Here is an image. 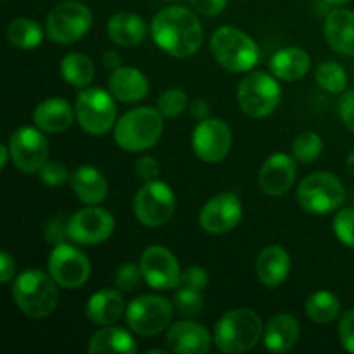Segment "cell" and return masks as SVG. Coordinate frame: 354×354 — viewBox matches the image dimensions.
<instances>
[{
    "label": "cell",
    "mask_w": 354,
    "mask_h": 354,
    "mask_svg": "<svg viewBox=\"0 0 354 354\" xmlns=\"http://www.w3.org/2000/svg\"><path fill=\"white\" fill-rule=\"evenodd\" d=\"M151 35L162 52L180 59L197 54L204 44V30L196 10L183 6H169L156 12Z\"/></svg>",
    "instance_id": "obj_1"
},
{
    "label": "cell",
    "mask_w": 354,
    "mask_h": 354,
    "mask_svg": "<svg viewBox=\"0 0 354 354\" xmlns=\"http://www.w3.org/2000/svg\"><path fill=\"white\" fill-rule=\"evenodd\" d=\"M59 283L48 272L28 268L12 282V299L23 315L35 320L50 317L59 304Z\"/></svg>",
    "instance_id": "obj_2"
},
{
    "label": "cell",
    "mask_w": 354,
    "mask_h": 354,
    "mask_svg": "<svg viewBox=\"0 0 354 354\" xmlns=\"http://www.w3.org/2000/svg\"><path fill=\"white\" fill-rule=\"evenodd\" d=\"M165 116L158 107L140 106L127 111L113 128L114 142L124 152H145L161 140Z\"/></svg>",
    "instance_id": "obj_3"
},
{
    "label": "cell",
    "mask_w": 354,
    "mask_h": 354,
    "mask_svg": "<svg viewBox=\"0 0 354 354\" xmlns=\"http://www.w3.org/2000/svg\"><path fill=\"white\" fill-rule=\"evenodd\" d=\"M263 322L254 310L235 308L218 318L213 342L218 351L241 354L256 348L263 337Z\"/></svg>",
    "instance_id": "obj_4"
},
{
    "label": "cell",
    "mask_w": 354,
    "mask_h": 354,
    "mask_svg": "<svg viewBox=\"0 0 354 354\" xmlns=\"http://www.w3.org/2000/svg\"><path fill=\"white\" fill-rule=\"evenodd\" d=\"M209 47L218 64L232 73H249L261 59L254 38L234 26L218 28L211 37Z\"/></svg>",
    "instance_id": "obj_5"
},
{
    "label": "cell",
    "mask_w": 354,
    "mask_h": 354,
    "mask_svg": "<svg viewBox=\"0 0 354 354\" xmlns=\"http://www.w3.org/2000/svg\"><path fill=\"white\" fill-rule=\"evenodd\" d=\"M76 121L85 133L104 137L118 121L116 99L109 90L100 86H86L76 97Z\"/></svg>",
    "instance_id": "obj_6"
},
{
    "label": "cell",
    "mask_w": 354,
    "mask_h": 354,
    "mask_svg": "<svg viewBox=\"0 0 354 354\" xmlns=\"http://www.w3.org/2000/svg\"><path fill=\"white\" fill-rule=\"evenodd\" d=\"M297 204L308 214H328L337 211L346 201V189L339 176L330 171H317L299 183Z\"/></svg>",
    "instance_id": "obj_7"
},
{
    "label": "cell",
    "mask_w": 354,
    "mask_h": 354,
    "mask_svg": "<svg viewBox=\"0 0 354 354\" xmlns=\"http://www.w3.org/2000/svg\"><path fill=\"white\" fill-rule=\"evenodd\" d=\"M277 76L265 71L248 73L237 88V102L242 113L252 120H263L279 107L282 88Z\"/></svg>",
    "instance_id": "obj_8"
},
{
    "label": "cell",
    "mask_w": 354,
    "mask_h": 354,
    "mask_svg": "<svg viewBox=\"0 0 354 354\" xmlns=\"http://www.w3.org/2000/svg\"><path fill=\"white\" fill-rule=\"evenodd\" d=\"M93 23L92 10L78 0L61 2L48 12L45 21V35L59 45H71L82 40Z\"/></svg>",
    "instance_id": "obj_9"
},
{
    "label": "cell",
    "mask_w": 354,
    "mask_h": 354,
    "mask_svg": "<svg viewBox=\"0 0 354 354\" xmlns=\"http://www.w3.org/2000/svg\"><path fill=\"white\" fill-rule=\"evenodd\" d=\"M171 301L156 294H144L127 306V325L131 332L142 337H152L169 327L175 315Z\"/></svg>",
    "instance_id": "obj_10"
},
{
    "label": "cell",
    "mask_w": 354,
    "mask_h": 354,
    "mask_svg": "<svg viewBox=\"0 0 354 354\" xmlns=\"http://www.w3.org/2000/svg\"><path fill=\"white\" fill-rule=\"evenodd\" d=\"M176 199L171 187L161 180L145 182L133 199V214L145 227H162L175 213Z\"/></svg>",
    "instance_id": "obj_11"
},
{
    "label": "cell",
    "mask_w": 354,
    "mask_h": 354,
    "mask_svg": "<svg viewBox=\"0 0 354 354\" xmlns=\"http://www.w3.org/2000/svg\"><path fill=\"white\" fill-rule=\"evenodd\" d=\"M47 270L52 279L59 283V287L78 289L88 282L92 265L82 249L64 241L52 248L50 254H48Z\"/></svg>",
    "instance_id": "obj_12"
},
{
    "label": "cell",
    "mask_w": 354,
    "mask_h": 354,
    "mask_svg": "<svg viewBox=\"0 0 354 354\" xmlns=\"http://www.w3.org/2000/svg\"><path fill=\"white\" fill-rule=\"evenodd\" d=\"M116 221L111 211L100 206H86L68 220V239L78 245H99L114 234Z\"/></svg>",
    "instance_id": "obj_13"
},
{
    "label": "cell",
    "mask_w": 354,
    "mask_h": 354,
    "mask_svg": "<svg viewBox=\"0 0 354 354\" xmlns=\"http://www.w3.org/2000/svg\"><path fill=\"white\" fill-rule=\"evenodd\" d=\"M44 133L37 127H21L10 135V161L19 171L33 175L48 161V142Z\"/></svg>",
    "instance_id": "obj_14"
},
{
    "label": "cell",
    "mask_w": 354,
    "mask_h": 354,
    "mask_svg": "<svg viewBox=\"0 0 354 354\" xmlns=\"http://www.w3.org/2000/svg\"><path fill=\"white\" fill-rule=\"evenodd\" d=\"M234 135L225 121L207 118L199 121L192 131V149L201 161L207 165H218L230 152Z\"/></svg>",
    "instance_id": "obj_15"
},
{
    "label": "cell",
    "mask_w": 354,
    "mask_h": 354,
    "mask_svg": "<svg viewBox=\"0 0 354 354\" xmlns=\"http://www.w3.org/2000/svg\"><path fill=\"white\" fill-rule=\"evenodd\" d=\"M144 282L156 290H171L182 283V270L178 259L162 245L145 249L138 261Z\"/></svg>",
    "instance_id": "obj_16"
},
{
    "label": "cell",
    "mask_w": 354,
    "mask_h": 354,
    "mask_svg": "<svg viewBox=\"0 0 354 354\" xmlns=\"http://www.w3.org/2000/svg\"><path fill=\"white\" fill-rule=\"evenodd\" d=\"M242 201L234 192H221L211 197L199 211V225L206 234L223 235L234 230L242 220Z\"/></svg>",
    "instance_id": "obj_17"
},
{
    "label": "cell",
    "mask_w": 354,
    "mask_h": 354,
    "mask_svg": "<svg viewBox=\"0 0 354 354\" xmlns=\"http://www.w3.org/2000/svg\"><path fill=\"white\" fill-rule=\"evenodd\" d=\"M294 156L286 154V152H277L272 154L258 173V185L266 196L280 197L292 189L296 182L297 166Z\"/></svg>",
    "instance_id": "obj_18"
},
{
    "label": "cell",
    "mask_w": 354,
    "mask_h": 354,
    "mask_svg": "<svg viewBox=\"0 0 354 354\" xmlns=\"http://www.w3.org/2000/svg\"><path fill=\"white\" fill-rule=\"evenodd\" d=\"M211 334L204 325L194 322V318H185L166 332V344L169 351L176 354H206L211 349Z\"/></svg>",
    "instance_id": "obj_19"
},
{
    "label": "cell",
    "mask_w": 354,
    "mask_h": 354,
    "mask_svg": "<svg viewBox=\"0 0 354 354\" xmlns=\"http://www.w3.org/2000/svg\"><path fill=\"white\" fill-rule=\"evenodd\" d=\"M107 90L113 97L124 104H137L151 92V82L144 71L133 66H121L114 69L107 82Z\"/></svg>",
    "instance_id": "obj_20"
},
{
    "label": "cell",
    "mask_w": 354,
    "mask_h": 354,
    "mask_svg": "<svg viewBox=\"0 0 354 354\" xmlns=\"http://www.w3.org/2000/svg\"><path fill=\"white\" fill-rule=\"evenodd\" d=\"M292 261L282 245H268L259 252L256 259V275L259 282L268 289L280 287L290 275Z\"/></svg>",
    "instance_id": "obj_21"
},
{
    "label": "cell",
    "mask_w": 354,
    "mask_h": 354,
    "mask_svg": "<svg viewBox=\"0 0 354 354\" xmlns=\"http://www.w3.org/2000/svg\"><path fill=\"white\" fill-rule=\"evenodd\" d=\"M299 335L301 327L296 317L289 313H277L266 322L263 342L270 353L283 354L297 344Z\"/></svg>",
    "instance_id": "obj_22"
},
{
    "label": "cell",
    "mask_w": 354,
    "mask_h": 354,
    "mask_svg": "<svg viewBox=\"0 0 354 354\" xmlns=\"http://www.w3.org/2000/svg\"><path fill=\"white\" fill-rule=\"evenodd\" d=\"M107 38L118 47H137L147 38V23L138 14L123 10L107 21Z\"/></svg>",
    "instance_id": "obj_23"
},
{
    "label": "cell",
    "mask_w": 354,
    "mask_h": 354,
    "mask_svg": "<svg viewBox=\"0 0 354 354\" xmlns=\"http://www.w3.org/2000/svg\"><path fill=\"white\" fill-rule=\"evenodd\" d=\"M71 189L75 196L86 206H99L100 203L107 199L109 194V183L102 171L95 166H80L71 173Z\"/></svg>",
    "instance_id": "obj_24"
},
{
    "label": "cell",
    "mask_w": 354,
    "mask_h": 354,
    "mask_svg": "<svg viewBox=\"0 0 354 354\" xmlns=\"http://www.w3.org/2000/svg\"><path fill=\"white\" fill-rule=\"evenodd\" d=\"M76 120L71 104L61 97H52L38 104L33 111L35 127L45 133H62Z\"/></svg>",
    "instance_id": "obj_25"
},
{
    "label": "cell",
    "mask_w": 354,
    "mask_h": 354,
    "mask_svg": "<svg viewBox=\"0 0 354 354\" xmlns=\"http://www.w3.org/2000/svg\"><path fill=\"white\" fill-rule=\"evenodd\" d=\"M327 44L335 52L354 57V12L348 9H334L327 14L324 26Z\"/></svg>",
    "instance_id": "obj_26"
},
{
    "label": "cell",
    "mask_w": 354,
    "mask_h": 354,
    "mask_svg": "<svg viewBox=\"0 0 354 354\" xmlns=\"http://www.w3.org/2000/svg\"><path fill=\"white\" fill-rule=\"evenodd\" d=\"M86 317L92 324L99 325V327H106V325H114L124 313H127V306H124V299L121 290L118 289H102L92 294L86 303Z\"/></svg>",
    "instance_id": "obj_27"
},
{
    "label": "cell",
    "mask_w": 354,
    "mask_h": 354,
    "mask_svg": "<svg viewBox=\"0 0 354 354\" xmlns=\"http://www.w3.org/2000/svg\"><path fill=\"white\" fill-rule=\"evenodd\" d=\"M311 69V57L301 47H283L272 55L270 71L283 82H297L304 78Z\"/></svg>",
    "instance_id": "obj_28"
},
{
    "label": "cell",
    "mask_w": 354,
    "mask_h": 354,
    "mask_svg": "<svg viewBox=\"0 0 354 354\" xmlns=\"http://www.w3.org/2000/svg\"><path fill=\"white\" fill-rule=\"evenodd\" d=\"M138 351L133 335L127 328L106 325L90 337V354H133Z\"/></svg>",
    "instance_id": "obj_29"
},
{
    "label": "cell",
    "mask_w": 354,
    "mask_h": 354,
    "mask_svg": "<svg viewBox=\"0 0 354 354\" xmlns=\"http://www.w3.org/2000/svg\"><path fill=\"white\" fill-rule=\"evenodd\" d=\"M6 37L12 47L19 50H31V48H37L47 35L38 21L31 17H16L7 24Z\"/></svg>",
    "instance_id": "obj_30"
},
{
    "label": "cell",
    "mask_w": 354,
    "mask_h": 354,
    "mask_svg": "<svg viewBox=\"0 0 354 354\" xmlns=\"http://www.w3.org/2000/svg\"><path fill=\"white\" fill-rule=\"evenodd\" d=\"M95 75L93 61L83 52H69L61 61V76L75 88H86Z\"/></svg>",
    "instance_id": "obj_31"
},
{
    "label": "cell",
    "mask_w": 354,
    "mask_h": 354,
    "mask_svg": "<svg viewBox=\"0 0 354 354\" xmlns=\"http://www.w3.org/2000/svg\"><path fill=\"white\" fill-rule=\"evenodd\" d=\"M308 318L318 325H328L341 313V301L330 290H317L304 304Z\"/></svg>",
    "instance_id": "obj_32"
},
{
    "label": "cell",
    "mask_w": 354,
    "mask_h": 354,
    "mask_svg": "<svg viewBox=\"0 0 354 354\" xmlns=\"http://www.w3.org/2000/svg\"><path fill=\"white\" fill-rule=\"evenodd\" d=\"M315 80L328 93H342L348 86V73L335 61H324L318 64Z\"/></svg>",
    "instance_id": "obj_33"
},
{
    "label": "cell",
    "mask_w": 354,
    "mask_h": 354,
    "mask_svg": "<svg viewBox=\"0 0 354 354\" xmlns=\"http://www.w3.org/2000/svg\"><path fill=\"white\" fill-rule=\"evenodd\" d=\"M290 151H292L294 159L297 162H301V165H313L315 161H318L322 152H324V140L315 131H303V133H299L294 138Z\"/></svg>",
    "instance_id": "obj_34"
},
{
    "label": "cell",
    "mask_w": 354,
    "mask_h": 354,
    "mask_svg": "<svg viewBox=\"0 0 354 354\" xmlns=\"http://www.w3.org/2000/svg\"><path fill=\"white\" fill-rule=\"evenodd\" d=\"M190 99L187 95V92L178 86H173V88H166L165 92H161V95L158 97V106L159 113L166 118V120H175L180 114L185 113L189 109Z\"/></svg>",
    "instance_id": "obj_35"
},
{
    "label": "cell",
    "mask_w": 354,
    "mask_h": 354,
    "mask_svg": "<svg viewBox=\"0 0 354 354\" xmlns=\"http://www.w3.org/2000/svg\"><path fill=\"white\" fill-rule=\"evenodd\" d=\"M173 306H175L176 313L183 318L199 317L204 310L203 294H201L199 290L189 289V287H182V289L175 294Z\"/></svg>",
    "instance_id": "obj_36"
},
{
    "label": "cell",
    "mask_w": 354,
    "mask_h": 354,
    "mask_svg": "<svg viewBox=\"0 0 354 354\" xmlns=\"http://www.w3.org/2000/svg\"><path fill=\"white\" fill-rule=\"evenodd\" d=\"M142 280H144V275H142L140 265H135V263L128 261L118 266L114 283H116V287L121 292H133L140 286Z\"/></svg>",
    "instance_id": "obj_37"
},
{
    "label": "cell",
    "mask_w": 354,
    "mask_h": 354,
    "mask_svg": "<svg viewBox=\"0 0 354 354\" xmlns=\"http://www.w3.org/2000/svg\"><path fill=\"white\" fill-rule=\"evenodd\" d=\"M334 232L342 244L354 249V207H344L335 214Z\"/></svg>",
    "instance_id": "obj_38"
},
{
    "label": "cell",
    "mask_w": 354,
    "mask_h": 354,
    "mask_svg": "<svg viewBox=\"0 0 354 354\" xmlns=\"http://www.w3.org/2000/svg\"><path fill=\"white\" fill-rule=\"evenodd\" d=\"M41 182L47 187H61L71 178V173L61 161H47L38 171Z\"/></svg>",
    "instance_id": "obj_39"
},
{
    "label": "cell",
    "mask_w": 354,
    "mask_h": 354,
    "mask_svg": "<svg viewBox=\"0 0 354 354\" xmlns=\"http://www.w3.org/2000/svg\"><path fill=\"white\" fill-rule=\"evenodd\" d=\"M207 283H209V273L204 266L194 265L182 272V287H189V289L203 292Z\"/></svg>",
    "instance_id": "obj_40"
},
{
    "label": "cell",
    "mask_w": 354,
    "mask_h": 354,
    "mask_svg": "<svg viewBox=\"0 0 354 354\" xmlns=\"http://www.w3.org/2000/svg\"><path fill=\"white\" fill-rule=\"evenodd\" d=\"M135 173L144 183L152 182V180H158L159 173H161V166H159L158 159L152 158V156H142L135 162Z\"/></svg>",
    "instance_id": "obj_41"
},
{
    "label": "cell",
    "mask_w": 354,
    "mask_h": 354,
    "mask_svg": "<svg viewBox=\"0 0 354 354\" xmlns=\"http://www.w3.org/2000/svg\"><path fill=\"white\" fill-rule=\"evenodd\" d=\"M339 339H341L342 348L354 354V310L342 315L341 324H339Z\"/></svg>",
    "instance_id": "obj_42"
},
{
    "label": "cell",
    "mask_w": 354,
    "mask_h": 354,
    "mask_svg": "<svg viewBox=\"0 0 354 354\" xmlns=\"http://www.w3.org/2000/svg\"><path fill=\"white\" fill-rule=\"evenodd\" d=\"M45 239L52 245L64 242L68 239V221L62 220L61 216H52L45 225Z\"/></svg>",
    "instance_id": "obj_43"
},
{
    "label": "cell",
    "mask_w": 354,
    "mask_h": 354,
    "mask_svg": "<svg viewBox=\"0 0 354 354\" xmlns=\"http://www.w3.org/2000/svg\"><path fill=\"white\" fill-rule=\"evenodd\" d=\"M339 116H341L342 124L354 133V90H349L341 97Z\"/></svg>",
    "instance_id": "obj_44"
},
{
    "label": "cell",
    "mask_w": 354,
    "mask_h": 354,
    "mask_svg": "<svg viewBox=\"0 0 354 354\" xmlns=\"http://www.w3.org/2000/svg\"><path fill=\"white\" fill-rule=\"evenodd\" d=\"M190 6L194 7V10L203 16H218L220 12H223L225 7H227L228 0H189Z\"/></svg>",
    "instance_id": "obj_45"
},
{
    "label": "cell",
    "mask_w": 354,
    "mask_h": 354,
    "mask_svg": "<svg viewBox=\"0 0 354 354\" xmlns=\"http://www.w3.org/2000/svg\"><path fill=\"white\" fill-rule=\"evenodd\" d=\"M16 279V261L7 251L0 252V282L9 283Z\"/></svg>",
    "instance_id": "obj_46"
},
{
    "label": "cell",
    "mask_w": 354,
    "mask_h": 354,
    "mask_svg": "<svg viewBox=\"0 0 354 354\" xmlns=\"http://www.w3.org/2000/svg\"><path fill=\"white\" fill-rule=\"evenodd\" d=\"M189 111H190V116H192L194 120L199 123V121H204L209 118L211 107H209V102H207L206 99H201V97H197V99L190 100Z\"/></svg>",
    "instance_id": "obj_47"
},
{
    "label": "cell",
    "mask_w": 354,
    "mask_h": 354,
    "mask_svg": "<svg viewBox=\"0 0 354 354\" xmlns=\"http://www.w3.org/2000/svg\"><path fill=\"white\" fill-rule=\"evenodd\" d=\"M102 64L106 66L107 69H111V71H114V69H118L123 66V59H121L120 52L107 50V52H104V55H102Z\"/></svg>",
    "instance_id": "obj_48"
},
{
    "label": "cell",
    "mask_w": 354,
    "mask_h": 354,
    "mask_svg": "<svg viewBox=\"0 0 354 354\" xmlns=\"http://www.w3.org/2000/svg\"><path fill=\"white\" fill-rule=\"evenodd\" d=\"M10 161V151H9V144H2L0 145V168H6L7 162Z\"/></svg>",
    "instance_id": "obj_49"
},
{
    "label": "cell",
    "mask_w": 354,
    "mask_h": 354,
    "mask_svg": "<svg viewBox=\"0 0 354 354\" xmlns=\"http://www.w3.org/2000/svg\"><path fill=\"white\" fill-rule=\"evenodd\" d=\"M346 166H348V171L354 176V151L349 152L348 159H346Z\"/></svg>",
    "instance_id": "obj_50"
},
{
    "label": "cell",
    "mask_w": 354,
    "mask_h": 354,
    "mask_svg": "<svg viewBox=\"0 0 354 354\" xmlns=\"http://www.w3.org/2000/svg\"><path fill=\"white\" fill-rule=\"evenodd\" d=\"M324 2L328 3V6H344L349 0H324Z\"/></svg>",
    "instance_id": "obj_51"
},
{
    "label": "cell",
    "mask_w": 354,
    "mask_h": 354,
    "mask_svg": "<svg viewBox=\"0 0 354 354\" xmlns=\"http://www.w3.org/2000/svg\"><path fill=\"white\" fill-rule=\"evenodd\" d=\"M154 353H166V349H147V354H154Z\"/></svg>",
    "instance_id": "obj_52"
}]
</instances>
